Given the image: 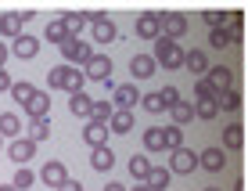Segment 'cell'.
<instances>
[{"instance_id": "obj_1", "label": "cell", "mask_w": 248, "mask_h": 191, "mask_svg": "<svg viewBox=\"0 0 248 191\" xmlns=\"http://www.w3.org/2000/svg\"><path fill=\"white\" fill-rule=\"evenodd\" d=\"M83 83H87V76H83V69L76 65H54L47 72V90H65V94H79Z\"/></svg>"}, {"instance_id": "obj_2", "label": "cell", "mask_w": 248, "mask_h": 191, "mask_svg": "<svg viewBox=\"0 0 248 191\" xmlns=\"http://www.w3.org/2000/svg\"><path fill=\"white\" fill-rule=\"evenodd\" d=\"M155 62H158L162 69H169V72H176V69H184V62H187V51H184L176 40L158 36V40H155Z\"/></svg>"}, {"instance_id": "obj_3", "label": "cell", "mask_w": 248, "mask_h": 191, "mask_svg": "<svg viewBox=\"0 0 248 191\" xmlns=\"http://www.w3.org/2000/svg\"><path fill=\"white\" fill-rule=\"evenodd\" d=\"M97 54V51L90 47V43H83L79 36H68L65 43H62V62L65 65H76V69H87V62Z\"/></svg>"}, {"instance_id": "obj_4", "label": "cell", "mask_w": 248, "mask_h": 191, "mask_svg": "<svg viewBox=\"0 0 248 191\" xmlns=\"http://www.w3.org/2000/svg\"><path fill=\"white\" fill-rule=\"evenodd\" d=\"M90 25H93V43H97V47H105V43H112V40L119 36L115 18H108L105 11H93V15H90Z\"/></svg>"}, {"instance_id": "obj_5", "label": "cell", "mask_w": 248, "mask_h": 191, "mask_svg": "<svg viewBox=\"0 0 248 191\" xmlns=\"http://www.w3.org/2000/svg\"><path fill=\"white\" fill-rule=\"evenodd\" d=\"M187 33H191L187 15H180V11H166V15H162V36H169V40L180 43V36H187Z\"/></svg>"}, {"instance_id": "obj_6", "label": "cell", "mask_w": 248, "mask_h": 191, "mask_svg": "<svg viewBox=\"0 0 248 191\" xmlns=\"http://www.w3.org/2000/svg\"><path fill=\"white\" fill-rule=\"evenodd\" d=\"M198 166H202V162H198V152H191V148H176V152H169V170L180 173V177L194 173Z\"/></svg>"}, {"instance_id": "obj_7", "label": "cell", "mask_w": 248, "mask_h": 191, "mask_svg": "<svg viewBox=\"0 0 248 191\" xmlns=\"http://www.w3.org/2000/svg\"><path fill=\"white\" fill-rule=\"evenodd\" d=\"M133 33H137L140 40H151V43H155V40L162 36V15H155V11H144L140 18H137Z\"/></svg>"}, {"instance_id": "obj_8", "label": "cell", "mask_w": 248, "mask_h": 191, "mask_svg": "<svg viewBox=\"0 0 248 191\" xmlns=\"http://www.w3.org/2000/svg\"><path fill=\"white\" fill-rule=\"evenodd\" d=\"M83 76H87V80H97V83H112V58L93 54L87 62V69H83Z\"/></svg>"}, {"instance_id": "obj_9", "label": "cell", "mask_w": 248, "mask_h": 191, "mask_svg": "<svg viewBox=\"0 0 248 191\" xmlns=\"http://www.w3.org/2000/svg\"><path fill=\"white\" fill-rule=\"evenodd\" d=\"M32 155H36V141H29V137H15V141L7 144V159H11L15 166L32 162Z\"/></svg>"}, {"instance_id": "obj_10", "label": "cell", "mask_w": 248, "mask_h": 191, "mask_svg": "<svg viewBox=\"0 0 248 191\" xmlns=\"http://www.w3.org/2000/svg\"><path fill=\"white\" fill-rule=\"evenodd\" d=\"M205 80L212 83V90H216V94H223V90H234V69H230V65H209Z\"/></svg>"}, {"instance_id": "obj_11", "label": "cell", "mask_w": 248, "mask_h": 191, "mask_svg": "<svg viewBox=\"0 0 248 191\" xmlns=\"http://www.w3.org/2000/svg\"><path fill=\"white\" fill-rule=\"evenodd\" d=\"M108 123H97V119H87V126H83V141L90 144V148H105V141H108Z\"/></svg>"}, {"instance_id": "obj_12", "label": "cell", "mask_w": 248, "mask_h": 191, "mask_svg": "<svg viewBox=\"0 0 248 191\" xmlns=\"http://www.w3.org/2000/svg\"><path fill=\"white\" fill-rule=\"evenodd\" d=\"M140 98H144V94L137 90L133 83H123V87H115V94H112L115 108H126V112H133V105H140Z\"/></svg>"}, {"instance_id": "obj_13", "label": "cell", "mask_w": 248, "mask_h": 191, "mask_svg": "<svg viewBox=\"0 0 248 191\" xmlns=\"http://www.w3.org/2000/svg\"><path fill=\"white\" fill-rule=\"evenodd\" d=\"M155 69H158L155 54H133L130 58V76L133 80H148V76H155Z\"/></svg>"}, {"instance_id": "obj_14", "label": "cell", "mask_w": 248, "mask_h": 191, "mask_svg": "<svg viewBox=\"0 0 248 191\" xmlns=\"http://www.w3.org/2000/svg\"><path fill=\"white\" fill-rule=\"evenodd\" d=\"M198 162H202V170L219 173V170L227 166V148H216V144H212V148H205V152L198 155Z\"/></svg>"}, {"instance_id": "obj_15", "label": "cell", "mask_w": 248, "mask_h": 191, "mask_svg": "<svg viewBox=\"0 0 248 191\" xmlns=\"http://www.w3.org/2000/svg\"><path fill=\"white\" fill-rule=\"evenodd\" d=\"M40 180H44V184L47 188H62L65 184V180H68V170H65V162H47V166L44 170H40Z\"/></svg>"}, {"instance_id": "obj_16", "label": "cell", "mask_w": 248, "mask_h": 191, "mask_svg": "<svg viewBox=\"0 0 248 191\" xmlns=\"http://www.w3.org/2000/svg\"><path fill=\"white\" fill-rule=\"evenodd\" d=\"M36 51H40V40H36V36H29V33H22V36L11 43V54H15V58H22V62L36 58Z\"/></svg>"}, {"instance_id": "obj_17", "label": "cell", "mask_w": 248, "mask_h": 191, "mask_svg": "<svg viewBox=\"0 0 248 191\" xmlns=\"http://www.w3.org/2000/svg\"><path fill=\"white\" fill-rule=\"evenodd\" d=\"M90 108H93V98H90L87 90L68 94V112H72L76 119H90Z\"/></svg>"}, {"instance_id": "obj_18", "label": "cell", "mask_w": 248, "mask_h": 191, "mask_svg": "<svg viewBox=\"0 0 248 191\" xmlns=\"http://www.w3.org/2000/svg\"><path fill=\"white\" fill-rule=\"evenodd\" d=\"M184 69H187L191 76H198V80H205V72H209V58H205V51H202V47L187 51V62H184Z\"/></svg>"}, {"instance_id": "obj_19", "label": "cell", "mask_w": 248, "mask_h": 191, "mask_svg": "<svg viewBox=\"0 0 248 191\" xmlns=\"http://www.w3.org/2000/svg\"><path fill=\"white\" fill-rule=\"evenodd\" d=\"M47 112H50V94L47 90H36V94H32V101L25 105V116H29V119H47Z\"/></svg>"}, {"instance_id": "obj_20", "label": "cell", "mask_w": 248, "mask_h": 191, "mask_svg": "<svg viewBox=\"0 0 248 191\" xmlns=\"http://www.w3.org/2000/svg\"><path fill=\"white\" fill-rule=\"evenodd\" d=\"M22 25H25V18L18 11H11V15H0V36H11V43L22 36Z\"/></svg>"}, {"instance_id": "obj_21", "label": "cell", "mask_w": 248, "mask_h": 191, "mask_svg": "<svg viewBox=\"0 0 248 191\" xmlns=\"http://www.w3.org/2000/svg\"><path fill=\"white\" fill-rule=\"evenodd\" d=\"M90 166L97 170V173H108V170L115 166V152L108 148V144H105V148H90Z\"/></svg>"}, {"instance_id": "obj_22", "label": "cell", "mask_w": 248, "mask_h": 191, "mask_svg": "<svg viewBox=\"0 0 248 191\" xmlns=\"http://www.w3.org/2000/svg\"><path fill=\"white\" fill-rule=\"evenodd\" d=\"M25 137H29V141H36V144H44L47 137H50V116H47V119H29Z\"/></svg>"}, {"instance_id": "obj_23", "label": "cell", "mask_w": 248, "mask_h": 191, "mask_svg": "<svg viewBox=\"0 0 248 191\" xmlns=\"http://www.w3.org/2000/svg\"><path fill=\"white\" fill-rule=\"evenodd\" d=\"M169 180H173V170L169 166H151V173H148V188L151 191H166Z\"/></svg>"}, {"instance_id": "obj_24", "label": "cell", "mask_w": 248, "mask_h": 191, "mask_svg": "<svg viewBox=\"0 0 248 191\" xmlns=\"http://www.w3.org/2000/svg\"><path fill=\"white\" fill-rule=\"evenodd\" d=\"M151 166H155V162H148V155H133V159H130V177L137 180V184H148Z\"/></svg>"}, {"instance_id": "obj_25", "label": "cell", "mask_w": 248, "mask_h": 191, "mask_svg": "<svg viewBox=\"0 0 248 191\" xmlns=\"http://www.w3.org/2000/svg\"><path fill=\"white\" fill-rule=\"evenodd\" d=\"M108 130H112V134H130V130H133V112L115 108V116L108 119Z\"/></svg>"}, {"instance_id": "obj_26", "label": "cell", "mask_w": 248, "mask_h": 191, "mask_svg": "<svg viewBox=\"0 0 248 191\" xmlns=\"http://www.w3.org/2000/svg\"><path fill=\"white\" fill-rule=\"evenodd\" d=\"M223 148H227V152H241V148H245V130L237 126V123H230V126L223 130Z\"/></svg>"}, {"instance_id": "obj_27", "label": "cell", "mask_w": 248, "mask_h": 191, "mask_svg": "<svg viewBox=\"0 0 248 191\" xmlns=\"http://www.w3.org/2000/svg\"><path fill=\"white\" fill-rule=\"evenodd\" d=\"M7 94H11V101H15V105H29V101H32V94H36V87H32V83H25V80H18V83H11V90H7Z\"/></svg>"}, {"instance_id": "obj_28", "label": "cell", "mask_w": 248, "mask_h": 191, "mask_svg": "<svg viewBox=\"0 0 248 191\" xmlns=\"http://www.w3.org/2000/svg\"><path fill=\"white\" fill-rule=\"evenodd\" d=\"M62 22H65L68 36H79V33H83V25L90 22V15H83V11H65V15H62Z\"/></svg>"}, {"instance_id": "obj_29", "label": "cell", "mask_w": 248, "mask_h": 191, "mask_svg": "<svg viewBox=\"0 0 248 191\" xmlns=\"http://www.w3.org/2000/svg\"><path fill=\"white\" fill-rule=\"evenodd\" d=\"M169 116H173V126H187L194 116H198V112H194L191 101H180V105H173V108H169Z\"/></svg>"}, {"instance_id": "obj_30", "label": "cell", "mask_w": 248, "mask_h": 191, "mask_svg": "<svg viewBox=\"0 0 248 191\" xmlns=\"http://www.w3.org/2000/svg\"><path fill=\"white\" fill-rule=\"evenodd\" d=\"M162 141H166V152H176L184 148V126H162Z\"/></svg>"}, {"instance_id": "obj_31", "label": "cell", "mask_w": 248, "mask_h": 191, "mask_svg": "<svg viewBox=\"0 0 248 191\" xmlns=\"http://www.w3.org/2000/svg\"><path fill=\"white\" fill-rule=\"evenodd\" d=\"M44 36H47V43H58V47H62V43L68 40V29H65V22H62V18H50V22H47V33H44Z\"/></svg>"}, {"instance_id": "obj_32", "label": "cell", "mask_w": 248, "mask_h": 191, "mask_svg": "<svg viewBox=\"0 0 248 191\" xmlns=\"http://www.w3.org/2000/svg\"><path fill=\"white\" fill-rule=\"evenodd\" d=\"M0 134L4 137H22V123H18V116H15V112H4V116H0Z\"/></svg>"}, {"instance_id": "obj_33", "label": "cell", "mask_w": 248, "mask_h": 191, "mask_svg": "<svg viewBox=\"0 0 248 191\" xmlns=\"http://www.w3.org/2000/svg\"><path fill=\"white\" fill-rule=\"evenodd\" d=\"M144 152H166V141H162V126L144 130Z\"/></svg>"}, {"instance_id": "obj_34", "label": "cell", "mask_w": 248, "mask_h": 191, "mask_svg": "<svg viewBox=\"0 0 248 191\" xmlns=\"http://www.w3.org/2000/svg\"><path fill=\"white\" fill-rule=\"evenodd\" d=\"M202 18L209 29H227V22H230V11H216V7H209V11H202Z\"/></svg>"}, {"instance_id": "obj_35", "label": "cell", "mask_w": 248, "mask_h": 191, "mask_svg": "<svg viewBox=\"0 0 248 191\" xmlns=\"http://www.w3.org/2000/svg\"><path fill=\"white\" fill-rule=\"evenodd\" d=\"M112 116H115V101H93L90 119H97V123H108Z\"/></svg>"}, {"instance_id": "obj_36", "label": "cell", "mask_w": 248, "mask_h": 191, "mask_svg": "<svg viewBox=\"0 0 248 191\" xmlns=\"http://www.w3.org/2000/svg\"><path fill=\"white\" fill-rule=\"evenodd\" d=\"M11 184L18 188V191H29L32 184H36V173H32L29 166H18V170H15V180H11Z\"/></svg>"}, {"instance_id": "obj_37", "label": "cell", "mask_w": 248, "mask_h": 191, "mask_svg": "<svg viewBox=\"0 0 248 191\" xmlns=\"http://www.w3.org/2000/svg\"><path fill=\"white\" fill-rule=\"evenodd\" d=\"M219 108H223V112H237V108H241V94H237V87L219 94Z\"/></svg>"}, {"instance_id": "obj_38", "label": "cell", "mask_w": 248, "mask_h": 191, "mask_svg": "<svg viewBox=\"0 0 248 191\" xmlns=\"http://www.w3.org/2000/svg\"><path fill=\"white\" fill-rule=\"evenodd\" d=\"M140 105H144V112H151V116H158V112H166V105H162V94H158V90L144 94V98H140Z\"/></svg>"}, {"instance_id": "obj_39", "label": "cell", "mask_w": 248, "mask_h": 191, "mask_svg": "<svg viewBox=\"0 0 248 191\" xmlns=\"http://www.w3.org/2000/svg\"><path fill=\"white\" fill-rule=\"evenodd\" d=\"M230 29H209V47H216V51H223V47H230Z\"/></svg>"}, {"instance_id": "obj_40", "label": "cell", "mask_w": 248, "mask_h": 191, "mask_svg": "<svg viewBox=\"0 0 248 191\" xmlns=\"http://www.w3.org/2000/svg\"><path fill=\"white\" fill-rule=\"evenodd\" d=\"M194 94H198V101H219V94L212 90L209 80H194Z\"/></svg>"}, {"instance_id": "obj_41", "label": "cell", "mask_w": 248, "mask_h": 191, "mask_svg": "<svg viewBox=\"0 0 248 191\" xmlns=\"http://www.w3.org/2000/svg\"><path fill=\"white\" fill-rule=\"evenodd\" d=\"M194 112H198V119H216L219 101H198V105H194Z\"/></svg>"}, {"instance_id": "obj_42", "label": "cell", "mask_w": 248, "mask_h": 191, "mask_svg": "<svg viewBox=\"0 0 248 191\" xmlns=\"http://www.w3.org/2000/svg\"><path fill=\"white\" fill-rule=\"evenodd\" d=\"M162 105L166 108H173V105H180V90H176V87H162Z\"/></svg>"}, {"instance_id": "obj_43", "label": "cell", "mask_w": 248, "mask_h": 191, "mask_svg": "<svg viewBox=\"0 0 248 191\" xmlns=\"http://www.w3.org/2000/svg\"><path fill=\"white\" fill-rule=\"evenodd\" d=\"M58 191H83V184H79V180H76V177H68V180H65V184L58 188Z\"/></svg>"}, {"instance_id": "obj_44", "label": "cell", "mask_w": 248, "mask_h": 191, "mask_svg": "<svg viewBox=\"0 0 248 191\" xmlns=\"http://www.w3.org/2000/svg\"><path fill=\"white\" fill-rule=\"evenodd\" d=\"M11 83H15V80L4 72V69H0V90H11Z\"/></svg>"}, {"instance_id": "obj_45", "label": "cell", "mask_w": 248, "mask_h": 191, "mask_svg": "<svg viewBox=\"0 0 248 191\" xmlns=\"http://www.w3.org/2000/svg\"><path fill=\"white\" fill-rule=\"evenodd\" d=\"M7 54H11V47H4V43H0V69H4V62H7Z\"/></svg>"}, {"instance_id": "obj_46", "label": "cell", "mask_w": 248, "mask_h": 191, "mask_svg": "<svg viewBox=\"0 0 248 191\" xmlns=\"http://www.w3.org/2000/svg\"><path fill=\"white\" fill-rule=\"evenodd\" d=\"M105 191H126V188H123V184H119V180H112V184H108Z\"/></svg>"}, {"instance_id": "obj_47", "label": "cell", "mask_w": 248, "mask_h": 191, "mask_svg": "<svg viewBox=\"0 0 248 191\" xmlns=\"http://www.w3.org/2000/svg\"><path fill=\"white\" fill-rule=\"evenodd\" d=\"M0 191H18V188H15V184H0Z\"/></svg>"}, {"instance_id": "obj_48", "label": "cell", "mask_w": 248, "mask_h": 191, "mask_svg": "<svg viewBox=\"0 0 248 191\" xmlns=\"http://www.w3.org/2000/svg\"><path fill=\"white\" fill-rule=\"evenodd\" d=\"M133 191H151L148 184H133Z\"/></svg>"}, {"instance_id": "obj_49", "label": "cell", "mask_w": 248, "mask_h": 191, "mask_svg": "<svg viewBox=\"0 0 248 191\" xmlns=\"http://www.w3.org/2000/svg\"><path fill=\"white\" fill-rule=\"evenodd\" d=\"M0 148H4V134H0Z\"/></svg>"}, {"instance_id": "obj_50", "label": "cell", "mask_w": 248, "mask_h": 191, "mask_svg": "<svg viewBox=\"0 0 248 191\" xmlns=\"http://www.w3.org/2000/svg\"><path fill=\"white\" fill-rule=\"evenodd\" d=\"M205 191H219V188H205Z\"/></svg>"}]
</instances>
